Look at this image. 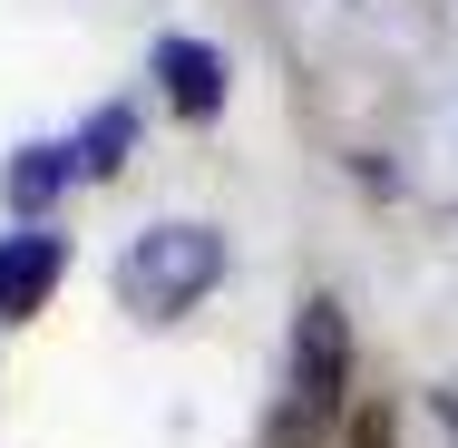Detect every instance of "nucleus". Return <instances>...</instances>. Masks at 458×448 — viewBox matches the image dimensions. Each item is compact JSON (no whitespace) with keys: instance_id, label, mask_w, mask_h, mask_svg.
<instances>
[{"instance_id":"nucleus-1","label":"nucleus","mask_w":458,"mask_h":448,"mask_svg":"<svg viewBox=\"0 0 458 448\" xmlns=\"http://www.w3.org/2000/svg\"><path fill=\"white\" fill-rule=\"evenodd\" d=\"M342 390H352V322H342V302H302V322H293V370H283V410L264 439L274 448H322L332 439V419H342Z\"/></svg>"},{"instance_id":"nucleus-2","label":"nucleus","mask_w":458,"mask_h":448,"mask_svg":"<svg viewBox=\"0 0 458 448\" xmlns=\"http://www.w3.org/2000/svg\"><path fill=\"white\" fill-rule=\"evenodd\" d=\"M215 283H225V234H215V224H147V234L117 254V302H127L137 322H176Z\"/></svg>"},{"instance_id":"nucleus-3","label":"nucleus","mask_w":458,"mask_h":448,"mask_svg":"<svg viewBox=\"0 0 458 448\" xmlns=\"http://www.w3.org/2000/svg\"><path fill=\"white\" fill-rule=\"evenodd\" d=\"M59 273H69V244L59 234H10L0 244V322H30L59 292Z\"/></svg>"},{"instance_id":"nucleus-4","label":"nucleus","mask_w":458,"mask_h":448,"mask_svg":"<svg viewBox=\"0 0 458 448\" xmlns=\"http://www.w3.org/2000/svg\"><path fill=\"white\" fill-rule=\"evenodd\" d=\"M147 69L166 79V97H176L185 117H215V107H225V59H215L205 39H157Z\"/></svg>"},{"instance_id":"nucleus-5","label":"nucleus","mask_w":458,"mask_h":448,"mask_svg":"<svg viewBox=\"0 0 458 448\" xmlns=\"http://www.w3.org/2000/svg\"><path fill=\"white\" fill-rule=\"evenodd\" d=\"M127 147H137V107H117V97H107V107H98L89 127H79V147H69V176H117V166H127Z\"/></svg>"},{"instance_id":"nucleus-6","label":"nucleus","mask_w":458,"mask_h":448,"mask_svg":"<svg viewBox=\"0 0 458 448\" xmlns=\"http://www.w3.org/2000/svg\"><path fill=\"white\" fill-rule=\"evenodd\" d=\"M59 185H69V147H20V156L0 166V195H10V215H39Z\"/></svg>"},{"instance_id":"nucleus-7","label":"nucleus","mask_w":458,"mask_h":448,"mask_svg":"<svg viewBox=\"0 0 458 448\" xmlns=\"http://www.w3.org/2000/svg\"><path fill=\"white\" fill-rule=\"evenodd\" d=\"M352 448H380V419H352Z\"/></svg>"}]
</instances>
